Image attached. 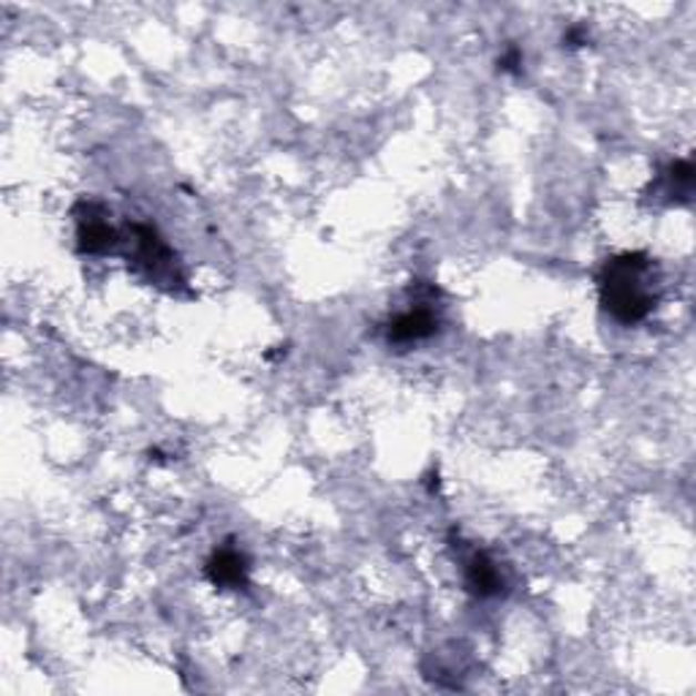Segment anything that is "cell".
I'll return each instance as SVG.
<instances>
[{
  "mask_svg": "<svg viewBox=\"0 0 696 696\" xmlns=\"http://www.w3.org/2000/svg\"><path fill=\"white\" fill-rule=\"evenodd\" d=\"M598 299L617 324L645 321L662 299V273L656 259L642 250H626L604 262L598 273Z\"/></svg>",
  "mask_w": 696,
  "mask_h": 696,
  "instance_id": "1",
  "label": "cell"
},
{
  "mask_svg": "<svg viewBox=\"0 0 696 696\" xmlns=\"http://www.w3.org/2000/svg\"><path fill=\"white\" fill-rule=\"evenodd\" d=\"M438 289L433 286H419L411 308L400 310L387 324V340L395 346H411L419 340H428L441 329V314H438Z\"/></svg>",
  "mask_w": 696,
  "mask_h": 696,
  "instance_id": "2",
  "label": "cell"
},
{
  "mask_svg": "<svg viewBox=\"0 0 696 696\" xmlns=\"http://www.w3.org/2000/svg\"><path fill=\"white\" fill-rule=\"evenodd\" d=\"M204 577L218 591H245L250 580V563L243 550L224 544L204 563Z\"/></svg>",
  "mask_w": 696,
  "mask_h": 696,
  "instance_id": "3",
  "label": "cell"
},
{
  "mask_svg": "<svg viewBox=\"0 0 696 696\" xmlns=\"http://www.w3.org/2000/svg\"><path fill=\"white\" fill-rule=\"evenodd\" d=\"M82 209L85 213L76 221V245H80V250L88 256L110 254L120 243L117 229L106 221L104 209L99 204H82Z\"/></svg>",
  "mask_w": 696,
  "mask_h": 696,
  "instance_id": "4",
  "label": "cell"
},
{
  "mask_svg": "<svg viewBox=\"0 0 696 696\" xmlns=\"http://www.w3.org/2000/svg\"><path fill=\"white\" fill-rule=\"evenodd\" d=\"M465 587L479 598L501 596L506 580H503L501 566L488 555V552H471L465 561Z\"/></svg>",
  "mask_w": 696,
  "mask_h": 696,
  "instance_id": "5",
  "label": "cell"
},
{
  "mask_svg": "<svg viewBox=\"0 0 696 696\" xmlns=\"http://www.w3.org/2000/svg\"><path fill=\"white\" fill-rule=\"evenodd\" d=\"M694 180H696V170L692 161H675V164L667 166V172L662 174V185L658 188L669 196L672 202L680 196V199H688L694 191Z\"/></svg>",
  "mask_w": 696,
  "mask_h": 696,
  "instance_id": "6",
  "label": "cell"
},
{
  "mask_svg": "<svg viewBox=\"0 0 696 696\" xmlns=\"http://www.w3.org/2000/svg\"><path fill=\"white\" fill-rule=\"evenodd\" d=\"M520 65H522V52L518 50V47H512V50H506V55L498 60V69L506 71V74H518Z\"/></svg>",
  "mask_w": 696,
  "mask_h": 696,
  "instance_id": "7",
  "label": "cell"
},
{
  "mask_svg": "<svg viewBox=\"0 0 696 696\" xmlns=\"http://www.w3.org/2000/svg\"><path fill=\"white\" fill-rule=\"evenodd\" d=\"M563 41H569V44H572V47H582V44H587V35H585V30H582V28H572Z\"/></svg>",
  "mask_w": 696,
  "mask_h": 696,
  "instance_id": "8",
  "label": "cell"
}]
</instances>
